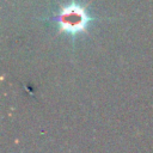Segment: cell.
Returning a JSON list of instances; mask_svg holds the SVG:
<instances>
[{"instance_id":"cell-1","label":"cell","mask_w":153,"mask_h":153,"mask_svg":"<svg viewBox=\"0 0 153 153\" xmlns=\"http://www.w3.org/2000/svg\"><path fill=\"white\" fill-rule=\"evenodd\" d=\"M91 12L90 5L81 0H65L47 17L39 18L50 25H54L57 35H66L74 42L76 38L88 35L91 26L98 22L110 20Z\"/></svg>"}]
</instances>
